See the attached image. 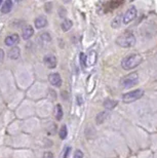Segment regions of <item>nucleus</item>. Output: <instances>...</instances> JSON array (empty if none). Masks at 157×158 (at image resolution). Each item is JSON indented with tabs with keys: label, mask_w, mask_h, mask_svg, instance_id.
I'll return each instance as SVG.
<instances>
[{
	"label": "nucleus",
	"mask_w": 157,
	"mask_h": 158,
	"mask_svg": "<svg viewBox=\"0 0 157 158\" xmlns=\"http://www.w3.org/2000/svg\"><path fill=\"white\" fill-rule=\"evenodd\" d=\"M108 116H109V113L108 112H101V113H99L98 115H97V117H96V121L98 124H102L103 122L105 121V120L108 118Z\"/></svg>",
	"instance_id": "nucleus-13"
},
{
	"label": "nucleus",
	"mask_w": 157,
	"mask_h": 158,
	"mask_svg": "<svg viewBox=\"0 0 157 158\" xmlns=\"http://www.w3.org/2000/svg\"><path fill=\"white\" fill-rule=\"evenodd\" d=\"M138 81H139V75H138V73H130L121 79L120 84L124 88H130L134 86L138 83Z\"/></svg>",
	"instance_id": "nucleus-4"
},
{
	"label": "nucleus",
	"mask_w": 157,
	"mask_h": 158,
	"mask_svg": "<svg viewBox=\"0 0 157 158\" xmlns=\"http://www.w3.org/2000/svg\"><path fill=\"white\" fill-rule=\"evenodd\" d=\"M137 17V9L134 7H130L128 10L125 12L123 18H122V21H123V24L124 25H127L130 24V22H133L134 19Z\"/></svg>",
	"instance_id": "nucleus-5"
},
{
	"label": "nucleus",
	"mask_w": 157,
	"mask_h": 158,
	"mask_svg": "<svg viewBox=\"0 0 157 158\" xmlns=\"http://www.w3.org/2000/svg\"><path fill=\"white\" fill-rule=\"evenodd\" d=\"M41 39L43 40V42H44V43H48L49 41L52 40L51 36H49V34H48V33L42 34V35H41Z\"/></svg>",
	"instance_id": "nucleus-20"
},
{
	"label": "nucleus",
	"mask_w": 157,
	"mask_h": 158,
	"mask_svg": "<svg viewBox=\"0 0 157 158\" xmlns=\"http://www.w3.org/2000/svg\"><path fill=\"white\" fill-rule=\"evenodd\" d=\"M43 158H53V155L52 152H46L44 154V156H43Z\"/></svg>",
	"instance_id": "nucleus-23"
},
{
	"label": "nucleus",
	"mask_w": 157,
	"mask_h": 158,
	"mask_svg": "<svg viewBox=\"0 0 157 158\" xmlns=\"http://www.w3.org/2000/svg\"><path fill=\"white\" fill-rule=\"evenodd\" d=\"M68 135V129H67V126L66 125H63L61 131H60V138L62 139V140H64V139H66V137H67Z\"/></svg>",
	"instance_id": "nucleus-18"
},
{
	"label": "nucleus",
	"mask_w": 157,
	"mask_h": 158,
	"mask_svg": "<svg viewBox=\"0 0 157 158\" xmlns=\"http://www.w3.org/2000/svg\"><path fill=\"white\" fill-rule=\"evenodd\" d=\"M141 63H142V56L137 53H131V55L126 56L122 60L121 62V67L124 70H133L136 67H138Z\"/></svg>",
	"instance_id": "nucleus-1"
},
{
	"label": "nucleus",
	"mask_w": 157,
	"mask_h": 158,
	"mask_svg": "<svg viewBox=\"0 0 157 158\" xmlns=\"http://www.w3.org/2000/svg\"><path fill=\"white\" fill-rule=\"evenodd\" d=\"M48 80L51 82V84L52 86H56V87H60L62 85V78L60 76L59 73H52L49 75L48 77Z\"/></svg>",
	"instance_id": "nucleus-6"
},
{
	"label": "nucleus",
	"mask_w": 157,
	"mask_h": 158,
	"mask_svg": "<svg viewBox=\"0 0 157 158\" xmlns=\"http://www.w3.org/2000/svg\"><path fill=\"white\" fill-rule=\"evenodd\" d=\"M81 99H82V98H81V97H77V102H78V105H81V104L83 103V102H82V100H81Z\"/></svg>",
	"instance_id": "nucleus-25"
},
{
	"label": "nucleus",
	"mask_w": 157,
	"mask_h": 158,
	"mask_svg": "<svg viewBox=\"0 0 157 158\" xmlns=\"http://www.w3.org/2000/svg\"><path fill=\"white\" fill-rule=\"evenodd\" d=\"M43 62H44V64L48 66V68L49 69H53L56 67V58L52 55L45 56L44 59H43Z\"/></svg>",
	"instance_id": "nucleus-7"
},
{
	"label": "nucleus",
	"mask_w": 157,
	"mask_h": 158,
	"mask_svg": "<svg viewBox=\"0 0 157 158\" xmlns=\"http://www.w3.org/2000/svg\"><path fill=\"white\" fill-rule=\"evenodd\" d=\"M69 153H70V147H67L65 149V152H64V155H63V158H68Z\"/></svg>",
	"instance_id": "nucleus-22"
},
{
	"label": "nucleus",
	"mask_w": 157,
	"mask_h": 158,
	"mask_svg": "<svg viewBox=\"0 0 157 158\" xmlns=\"http://www.w3.org/2000/svg\"><path fill=\"white\" fill-rule=\"evenodd\" d=\"M97 62V53L95 52H90L86 56V66H93Z\"/></svg>",
	"instance_id": "nucleus-12"
},
{
	"label": "nucleus",
	"mask_w": 157,
	"mask_h": 158,
	"mask_svg": "<svg viewBox=\"0 0 157 158\" xmlns=\"http://www.w3.org/2000/svg\"><path fill=\"white\" fill-rule=\"evenodd\" d=\"M144 96V90L143 89H136L133 91H130V93H126L122 96V101L126 104L136 102L139 99H141Z\"/></svg>",
	"instance_id": "nucleus-3"
},
{
	"label": "nucleus",
	"mask_w": 157,
	"mask_h": 158,
	"mask_svg": "<svg viewBox=\"0 0 157 158\" xmlns=\"http://www.w3.org/2000/svg\"><path fill=\"white\" fill-rule=\"evenodd\" d=\"M116 106H117V102H116V101L107 99V100L105 101V102H104V107H105L106 109H108V110L114 109Z\"/></svg>",
	"instance_id": "nucleus-15"
},
{
	"label": "nucleus",
	"mask_w": 157,
	"mask_h": 158,
	"mask_svg": "<svg viewBox=\"0 0 157 158\" xmlns=\"http://www.w3.org/2000/svg\"><path fill=\"white\" fill-rule=\"evenodd\" d=\"M3 58H4V52H3V50L0 48V62L2 61Z\"/></svg>",
	"instance_id": "nucleus-24"
},
{
	"label": "nucleus",
	"mask_w": 157,
	"mask_h": 158,
	"mask_svg": "<svg viewBox=\"0 0 157 158\" xmlns=\"http://www.w3.org/2000/svg\"><path fill=\"white\" fill-rule=\"evenodd\" d=\"M55 116L58 120H61L63 118V110H62L61 105H56L55 109Z\"/></svg>",
	"instance_id": "nucleus-17"
},
{
	"label": "nucleus",
	"mask_w": 157,
	"mask_h": 158,
	"mask_svg": "<svg viewBox=\"0 0 157 158\" xmlns=\"http://www.w3.org/2000/svg\"><path fill=\"white\" fill-rule=\"evenodd\" d=\"M34 24H35V27L37 29H42V28H44L46 25H48V20L45 19V17H38L34 22Z\"/></svg>",
	"instance_id": "nucleus-10"
},
{
	"label": "nucleus",
	"mask_w": 157,
	"mask_h": 158,
	"mask_svg": "<svg viewBox=\"0 0 157 158\" xmlns=\"http://www.w3.org/2000/svg\"><path fill=\"white\" fill-rule=\"evenodd\" d=\"M11 8H12V2L10 1V0H7V1H5L4 3H3L1 11L3 12V14H8V12L11 10Z\"/></svg>",
	"instance_id": "nucleus-14"
},
{
	"label": "nucleus",
	"mask_w": 157,
	"mask_h": 158,
	"mask_svg": "<svg viewBox=\"0 0 157 158\" xmlns=\"http://www.w3.org/2000/svg\"><path fill=\"white\" fill-rule=\"evenodd\" d=\"M116 43L121 47L128 48V47H131L136 44V37H134V35L131 32L126 31V32L122 33L120 36L117 37Z\"/></svg>",
	"instance_id": "nucleus-2"
},
{
	"label": "nucleus",
	"mask_w": 157,
	"mask_h": 158,
	"mask_svg": "<svg viewBox=\"0 0 157 158\" xmlns=\"http://www.w3.org/2000/svg\"><path fill=\"white\" fill-rule=\"evenodd\" d=\"M34 34V29L31 26H26L23 29V33H22V36H23V39L28 40L30 39L31 37L33 36Z\"/></svg>",
	"instance_id": "nucleus-9"
},
{
	"label": "nucleus",
	"mask_w": 157,
	"mask_h": 158,
	"mask_svg": "<svg viewBox=\"0 0 157 158\" xmlns=\"http://www.w3.org/2000/svg\"><path fill=\"white\" fill-rule=\"evenodd\" d=\"M20 48L19 47H12V48L9 50L8 52V58L10 60H18L20 58Z\"/></svg>",
	"instance_id": "nucleus-11"
},
{
	"label": "nucleus",
	"mask_w": 157,
	"mask_h": 158,
	"mask_svg": "<svg viewBox=\"0 0 157 158\" xmlns=\"http://www.w3.org/2000/svg\"><path fill=\"white\" fill-rule=\"evenodd\" d=\"M79 61L82 67H86V56L83 52H81L79 55Z\"/></svg>",
	"instance_id": "nucleus-19"
},
{
	"label": "nucleus",
	"mask_w": 157,
	"mask_h": 158,
	"mask_svg": "<svg viewBox=\"0 0 157 158\" xmlns=\"http://www.w3.org/2000/svg\"><path fill=\"white\" fill-rule=\"evenodd\" d=\"M19 35L18 34H12V35H9L5 38L4 40V43L6 44L7 46H12L14 44H17L19 42Z\"/></svg>",
	"instance_id": "nucleus-8"
},
{
	"label": "nucleus",
	"mask_w": 157,
	"mask_h": 158,
	"mask_svg": "<svg viewBox=\"0 0 157 158\" xmlns=\"http://www.w3.org/2000/svg\"><path fill=\"white\" fill-rule=\"evenodd\" d=\"M72 25H73V23H72V21L70 20H65L64 22L62 23L61 27H62V30L63 31H69L72 28Z\"/></svg>",
	"instance_id": "nucleus-16"
},
{
	"label": "nucleus",
	"mask_w": 157,
	"mask_h": 158,
	"mask_svg": "<svg viewBox=\"0 0 157 158\" xmlns=\"http://www.w3.org/2000/svg\"><path fill=\"white\" fill-rule=\"evenodd\" d=\"M2 4V1H1V0H0V5H1Z\"/></svg>",
	"instance_id": "nucleus-26"
},
{
	"label": "nucleus",
	"mask_w": 157,
	"mask_h": 158,
	"mask_svg": "<svg viewBox=\"0 0 157 158\" xmlns=\"http://www.w3.org/2000/svg\"><path fill=\"white\" fill-rule=\"evenodd\" d=\"M74 158H83V152L80 150H76L74 153Z\"/></svg>",
	"instance_id": "nucleus-21"
}]
</instances>
